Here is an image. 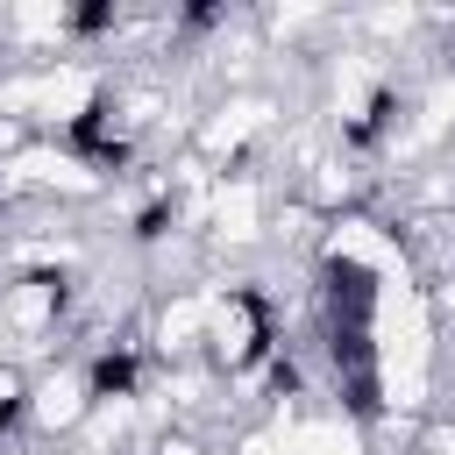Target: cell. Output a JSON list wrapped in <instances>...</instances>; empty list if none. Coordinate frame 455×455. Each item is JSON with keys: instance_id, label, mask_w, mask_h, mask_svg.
Instances as JSON below:
<instances>
[{"instance_id": "1", "label": "cell", "mask_w": 455, "mask_h": 455, "mask_svg": "<svg viewBox=\"0 0 455 455\" xmlns=\"http://www.w3.org/2000/svg\"><path fill=\"white\" fill-rule=\"evenodd\" d=\"M85 412H92V391H85L78 355L28 377V434H36V441H71Z\"/></svg>"}]
</instances>
